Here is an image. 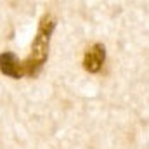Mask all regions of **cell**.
<instances>
[{"instance_id": "obj_1", "label": "cell", "mask_w": 149, "mask_h": 149, "mask_svg": "<svg viewBox=\"0 0 149 149\" xmlns=\"http://www.w3.org/2000/svg\"><path fill=\"white\" fill-rule=\"evenodd\" d=\"M56 28V19L50 14H45L40 21V28L35 37L33 47H31V56L23 63L24 66V73L26 74H37L40 68L43 66V63L47 61V54H49V42H50V35Z\"/></svg>"}, {"instance_id": "obj_3", "label": "cell", "mask_w": 149, "mask_h": 149, "mask_svg": "<svg viewBox=\"0 0 149 149\" xmlns=\"http://www.w3.org/2000/svg\"><path fill=\"white\" fill-rule=\"evenodd\" d=\"M0 70L2 73L10 76V78H23L24 76V66L17 59L14 52H3L0 54Z\"/></svg>"}, {"instance_id": "obj_2", "label": "cell", "mask_w": 149, "mask_h": 149, "mask_svg": "<svg viewBox=\"0 0 149 149\" xmlns=\"http://www.w3.org/2000/svg\"><path fill=\"white\" fill-rule=\"evenodd\" d=\"M104 59H106V49L102 43H94L87 49L85 52V57H83V68L88 71V73H97L102 64H104Z\"/></svg>"}]
</instances>
